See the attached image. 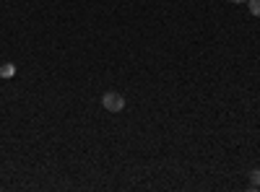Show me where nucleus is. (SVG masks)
<instances>
[{"instance_id":"f03ea898","label":"nucleus","mask_w":260,"mask_h":192,"mask_svg":"<svg viewBox=\"0 0 260 192\" xmlns=\"http://www.w3.org/2000/svg\"><path fill=\"white\" fill-rule=\"evenodd\" d=\"M13 75H16V65H13V62L0 65V78H13Z\"/></svg>"},{"instance_id":"39448f33","label":"nucleus","mask_w":260,"mask_h":192,"mask_svg":"<svg viewBox=\"0 0 260 192\" xmlns=\"http://www.w3.org/2000/svg\"><path fill=\"white\" fill-rule=\"evenodd\" d=\"M229 3H247V0H229Z\"/></svg>"},{"instance_id":"7ed1b4c3","label":"nucleus","mask_w":260,"mask_h":192,"mask_svg":"<svg viewBox=\"0 0 260 192\" xmlns=\"http://www.w3.org/2000/svg\"><path fill=\"white\" fill-rule=\"evenodd\" d=\"M250 189H260V169L250 174Z\"/></svg>"},{"instance_id":"f257e3e1","label":"nucleus","mask_w":260,"mask_h":192,"mask_svg":"<svg viewBox=\"0 0 260 192\" xmlns=\"http://www.w3.org/2000/svg\"><path fill=\"white\" fill-rule=\"evenodd\" d=\"M102 106H104L107 112H122L125 109V96L117 94V91H107L102 96Z\"/></svg>"},{"instance_id":"20e7f679","label":"nucleus","mask_w":260,"mask_h":192,"mask_svg":"<svg viewBox=\"0 0 260 192\" xmlns=\"http://www.w3.org/2000/svg\"><path fill=\"white\" fill-rule=\"evenodd\" d=\"M247 8L252 16H260V0H247Z\"/></svg>"}]
</instances>
